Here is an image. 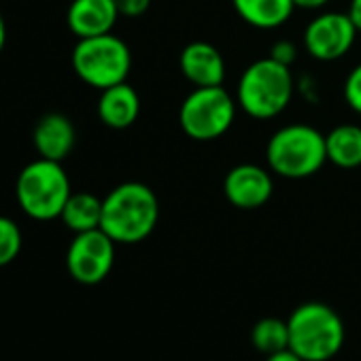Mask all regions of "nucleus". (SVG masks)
I'll return each mask as SVG.
<instances>
[{
  "mask_svg": "<svg viewBox=\"0 0 361 361\" xmlns=\"http://www.w3.org/2000/svg\"><path fill=\"white\" fill-rule=\"evenodd\" d=\"M353 20V24L357 26L359 35H361V0H350V5H348V11H346Z\"/></svg>",
  "mask_w": 361,
  "mask_h": 361,
  "instance_id": "24",
  "label": "nucleus"
},
{
  "mask_svg": "<svg viewBox=\"0 0 361 361\" xmlns=\"http://www.w3.org/2000/svg\"><path fill=\"white\" fill-rule=\"evenodd\" d=\"M329 0H293L295 9H306V11H317V9H323Z\"/></svg>",
  "mask_w": 361,
  "mask_h": 361,
  "instance_id": "23",
  "label": "nucleus"
},
{
  "mask_svg": "<svg viewBox=\"0 0 361 361\" xmlns=\"http://www.w3.org/2000/svg\"><path fill=\"white\" fill-rule=\"evenodd\" d=\"M22 249V232L16 221L0 215V266L11 264Z\"/></svg>",
  "mask_w": 361,
  "mask_h": 361,
  "instance_id": "19",
  "label": "nucleus"
},
{
  "mask_svg": "<svg viewBox=\"0 0 361 361\" xmlns=\"http://www.w3.org/2000/svg\"><path fill=\"white\" fill-rule=\"evenodd\" d=\"M140 113V98L130 83H117L102 90L98 100V117L104 126L113 130L130 128Z\"/></svg>",
  "mask_w": 361,
  "mask_h": 361,
  "instance_id": "13",
  "label": "nucleus"
},
{
  "mask_svg": "<svg viewBox=\"0 0 361 361\" xmlns=\"http://www.w3.org/2000/svg\"><path fill=\"white\" fill-rule=\"evenodd\" d=\"M115 240L104 230L79 232L68 247L66 266L71 276L83 285L102 283L115 262Z\"/></svg>",
  "mask_w": 361,
  "mask_h": 361,
  "instance_id": "8",
  "label": "nucleus"
},
{
  "mask_svg": "<svg viewBox=\"0 0 361 361\" xmlns=\"http://www.w3.org/2000/svg\"><path fill=\"white\" fill-rule=\"evenodd\" d=\"M178 68L194 87H215L224 85L226 79V60L221 51L207 43V41H194L185 45L178 58Z\"/></svg>",
  "mask_w": 361,
  "mask_h": 361,
  "instance_id": "11",
  "label": "nucleus"
},
{
  "mask_svg": "<svg viewBox=\"0 0 361 361\" xmlns=\"http://www.w3.org/2000/svg\"><path fill=\"white\" fill-rule=\"evenodd\" d=\"M238 18L259 30H274L291 18L295 11L293 0H232Z\"/></svg>",
  "mask_w": 361,
  "mask_h": 361,
  "instance_id": "15",
  "label": "nucleus"
},
{
  "mask_svg": "<svg viewBox=\"0 0 361 361\" xmlns=\"http://www.w3.org/2000/svg\"><path fill=\"white\" fill-rule=\"evenodd\" d=\"M251 340H253L255 348L262 350L266 357L287 350L289 348V325H287V321H281L274 317L262 319L253 327Z\"/></svg>",
  "mask_w": 361,
  "mask_h": 361,
  "instance_id": "18",
  "label": "nucleus"
},
{
  "mask_svg": "<svg viewBox=\"0 0 361 361\" xmlns=\"http://www.w3.org/2000/svg\"><path fill=\"white\" fill-rule=\"evenodd\" d=\"M151 5V0H115V7L123 18H138Z\"/></svg>",
  "mask_w": 361,
  "mask_h": 361,
  "instance_id": "21",
  "label": "nucleus"
},
{
  "mask_svg": "<svg viewBox=\"0 0 361 361\" xmlns=\"http://www.w3.org/2000/svg\"><path fill=\"white\" fill-rule=\"evenodd\" d=\"M327 161L338 168L350 170L361 166V128L353 123L336 126L325 134Z\"/></svg>",
  "mask_w": 361,
  "mask_h": 361,
  "instance_id": "16",
  "label": "nucleus"
},
{
  "mask_svg": "<svg viewBox=\"0 0 361 361\" xmlns=\"http://www.w3.org/2000/svg\"><path fill=\"white\" fill-rule=\"evenodd\" d=\"M60 217L66 224V228L73 230L75 234L98 230L100 221H102V200L96 198L94 194H85V192L71 194Z\"/></svg>",
  "mask_w": 361,
  "mask_h": 361,
  "instance_id": "17",
  "label": "nucleus"
},
{
  "mask_svg": "<svg viewBox=\"0 0 361 361\" xmlns=\"http://www.w3.org/2000/svg\"><path fill=\"white\" fill-rule=\"evenodd\" d=\"M272 170L257 164H238L224 178V194L228 202L243 211L264 207L274 194Z\"/></svg>",
  "mask_w": 361,
  "mask_h": 361,
  "instance_id": "10",
  "label": "nucleus"
},
{
  "mask_svg": "<svg viewBox=\"0 0 361 361\" xmlns=\"http://www.w3.org/2000/svg\"><path fill=\"white\" fill-rule=\"evenodd\" d=\"M268 168L283 178H308L327 161L325 134L306 123L279 128L266 145Z\"/></svg>",
  "mask_w": 361,
  "mask_h": 361,
  "instance_id": "3",
  "label": "nucleus"
},
{
  "mask_svg": "<svg viewBox=\"0 0 361 361\" xmlns=\"http://www.w3.org/2000/svg\"><path fill=\"white\" fill-rule=\"evenodd\" d=\"M344 100L355 113L361 115V62L348 73L344 81Z\"/></svg>",
  "mask_w": 361,
  "mask_h": 361,
  "instance_id": "20",
  "label": "nucleus"
},
{
  "mask_svg": "<svg viewBox=\"0 0 361 361\" xmlns=\"http://www.w3.org/2000/svg\"><path fill=\"white\" fill-rule=\"evenodd\" d=\"M295 54H298V49L289 41H279L270 49V58L276 60V62H281V64H285V66H291V62L295 60Z\"/></svg>",
  "mask_w": 361,
  "mask_h": 361,
  "instance_id": "22",
  "label": "nucleus"
},
{
  "mask_svg": "<svg viewBox=\"0 0 361 361\" xmlns=\"http://www.w3.org/2000/svg\"><path fill=\"white\" fill-rule=\"evenodd\" d=\"M16 194L28 217L49 221L62 215L73 192L62 161L41 157L20 172Z\"/></svg>",
  "mask_w": 361,
  "mask_h": 361,
  "instance_id": "5",
  "label": "nucleus"
},
{
  "mask_svg": "<svg viewBox=\"0 0 361 361\" xmlns=\"http://www.w3.org/2000/svg\"><path fill=\"white\" fill-rule=\"evenodd\" d=\"M159 219V202L151 188L138 180L117 185L102 200V221L104 230L119 245H136L151 236Z\"/></svg>",
  "mask_w": 361,
  "mask_h": 361,
  "instance_id": "1",
  "label": "nucleus"
},
{
  "mask_svg": "<svg viewBox=\"0 0 361 361\" xmlns=\"http://www.w3.org/2000/svg\"><path fill=\"white\" fill-rule=\"evenodd\" d=\"M266 361H304L300 355H295L291 348H287V350H281V353H274V355H268V359Z\"/></svg>",
  "mask_w": 361,
  "mask_h": 361,
  "instance_id": "25",
  "label": "nucleus"
},
{
  "mask_svg": "<svg viewBox=\"0 0 361 361\" xmlns=\"http://www.w3.org/2000/svg\"><path fill=\"white\" fill-rule=\"evenodd\" d=\"M35 147L41 157L62 161L75 147V126L66 115L49 113L35 128Z\"/></svg>",
  "mask_w": 361,
  "mask_h": 361,
  "instance_id": "14",
  "label": "nucleus"
},
{
  "mask_svg": "<svg viewBox=\"0 0 361 361\" xmlns=\"http://www.w3.org/2000/svg\"><path fill=\"white\" fill-rule=\"evenodd\" d=\"M130 66L132 56L128 45L111 32L79 39L73 49V68L77 77L100 92L123 83L130 75Z\"/></svg>",
  "mask_w": 361,
  "mask_h": 361,
  "instance_id": "6",
  "label": "nucleus"
},
{
  "mask_svg": "<svg viewBox=\"0 0 361 361\" xmlns=\"http://www.w3.org/2000/svg\"><path fill=\"white\" fill-rule=\"evenodd\" d=\"M293 92L291 68L268 56L245 68L238 79L236 102L253 119H272L291 104Z\"/></svg>",
  "mask_w": 361,
  "mask_h": 361,
  "instance_id": "2",
  "label": "nucleus"
},
{
  "mask_svg": "<svg viewBox=\"0 0 361 361\" xmlns=\"http://www.w3.org/2000/svg\"><path fill=\"white\" fill-rule=\"evenodd\" d=\"M236 106L238 102L221 85L196 87L178 109V126L192 140H215L232 128Z\"/></svg>",
  "mask_w": 361,
  "mask_h": 361,
  "instance_id": "7",
  "label": "nucleus"
},
{
  "mask_svg": "<svg viewBox=\"0 0 361 361\" xmlns=\"http://www.w3.org/2000/svg\"><path fill=\"white\" fill-rule=\"evenodd\" d=\"M5 41H7V26H5V20L0 16V51L5 47Z\"/></svg>",
  "mask_w": 361,
  "mask_h": 361,
  "instance_id": "26",
  "label": "nucleus"
},
{
  "mask_svg": "<svg viewBox=\"0 0 361 361\" xmlns=\"http://www.w3.org/2000/svg\"><path fill=\"white\" fill-rule=\"evenodd\" d=\"M359 30L348 13L325 11L304 30V47L319 62H336L350 51Z\"/></svg>",
  "mask_w": 361,
  "mask_h": 361,
  "instance_id": "9",
  "label": "nucleus"
},
{
  "mask_svg": "<svg viewBox=\"0 0 361 361\" xmlns=\"http://www.w3.org/2000/svg\"><path fill=\"white\" fill-rule=\"evenodd\" d=\"M119 18L115 0H73L68 7V28L79 39L109 35Z\"/></svg>",
  "mask_w": 361,
  "mask_h": 361,
  "instance_id": "12",
  "label": "nucleus"
},
{
  "mask_svg": "<svg viewBox=\"0 0 361 361\" xmlns=\"http://www.w3.org/2000/svg\"><path fill=\"white\" fill-rule=\"evenodd\" d=\"M289 348L304 361H327L344 344V325L338 312L321 302L298 306L289 321Z\"/></svg>",
  "mask_w": 361,
  "mask_h": 361,
  "instance_id": "4",
  "label": "nucleus"
}]
</instances>
